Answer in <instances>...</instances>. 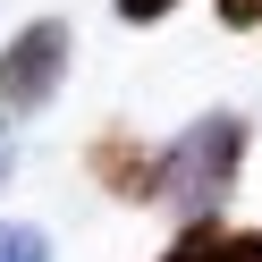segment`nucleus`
<instances>
[{"mask_svg": "<svg viewBox=\"0 0 262 262\" xmlns=\"http://www.w3.org/2000/svg\"><path fill=\"white\" fill-rule=\"evenodd\" d=\"M93 169H102L110 194H136V203L161 194V152H144V144H127V136H102V144H93Z\"/></svg>", "mask_w": 262, "mask_h": 262, "instance_id": "7ed1b4c3", "label": "nucleus"}, {"mask_svg": "<svg viewBox=\"0 0 262 262\" xmlns=\"http://www.w3.org/2000/svg\"><path fill=\"white\" fill-rule=\"evenodd\" d=\"M0 262H51V245L34 228H0Z\"/></svg>", "mask_w": 262, "mask_h": 262, "instance_id": "39448f33", "label": "nucleus"}, {"mask_svg": "<svg viewBox=\"0 0 262 262\" xmlns=\"http://www.w3.org/2000/svg\"><path fill=\"white\" fill-rule=\"evenodd\" d=\"M237 169H245V119L211 110V119H194L178 144H161V203L186 211V220H211V211L237 194Z\"/></svg>", "mask_w": 262, "mask_h": 262, "instance_id": "f257e3e1", "label": "nucleus"}, {"mask_svg": "<svg viewBox=\"0 0 262 262\" xmlns=\"http://www.w3.org/2000/svg\"><path fill=\"white\" fill-rule=\"evenodd\" d=\"M0 178H9V136H0Z\"/></svg>", "mask_w": 262, "mask_h": 262, "instance_id": "6e6552de", "label": "nucleus"}, {"mask_svg": "<svg viewBox=\"0 0 262 262\" xmlns=\"http://www.w3.org/2000/svg\"><path fill=\"white\" fill-rule=\"evenodd\" d=\"M169 9H178V0H119V17H127V26H152V17H169Z\"/></svg>", "mask_w": 262, "mask_h": 262, "instance_id": "423d86ee", "label": "nucleus"}, {"mask_svg": "<svg viewBox=\"0 0 262 262\" xmlns=\"http://www.w3.org/2000/svg\"><path fill=\"white\" fill-rule=\"evenodd\" d=\"M220 26H237V34H245V26H262V0H220Z\"/></svg>", "mask_w": 262, "mask_h": 262, "instance_id": "0eeeda50", "label": "nucleus"}, {"mask_svg": "<svg viewBox=\"0 0 262 262\" xmlns=\"http://www.w3.org/2000/svg\"><path fill=\"white\" fill-rule=\"evenodd\" d=\"M161 262H262V228H211V220H186V237H178Z\"/></svg>", "mask_w": 262, "mask_h": 262, "instance_id": "20e7f679", "label": "nucleus"}, {"mask_svg": "<svg viewBox=\"0 0 262 262\" xmlns=\"http://www.w3.org/2000/svg\"><path fill=\"white\" fill-rule=\"evenodd\" d=\"M68 26L59 17H34L26 34H9V51H0V119H26V110H42L59 93V76H68Z\"/></svg>", "mask_w": 262, "mask_h": 262, "instance_id": "f03ea898", "label": "nucleus"}]
</instances>
